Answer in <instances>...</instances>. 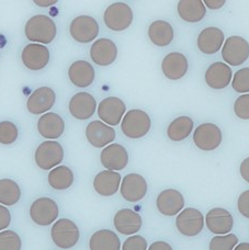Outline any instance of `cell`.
<instances>
[{
  "label": "cell",
  "mask_w": 249,
  "mask_h": 250,
  "mask_svg": "<svg viewBox=\"0 0 249 250\" xmlns=\"http://www.w3.org/2000/svg\"><path fill=\"white\" fill-rule=\"evenodd\" d=\"M56 24L50 17L37 15L26 22L24 32L25 37L31 42L48 44L56 37Z\"/></svg>",
  "instance_id": "cell-1"
},
{
  "label": "cell",
  "mask_w": 249,
  "mask_h": 250,
  "mask_svg": "<svg viewBox=\"0 0 249 250\" xmlns=\"http://www.w3.org/2000/svg\"><path fill=\"white\" fill-rule=\"evenodd\" d=\"M152 120L143 110L133 109L125 113L121 123V129L124 135L128 138H142L149 132Z\"/></svg>",
  "instance_id": "cell-2"
},
{
  "label": "cell",
  "mask_w": 249,
  "mask_h": 250,
  "mask_svg": "<svg viewBox=\"0 0 249 250\" xmlns=\"http://www.w3.org/2000/svg\"><path fill=\"white\" fill-rule=\"evenodd\" d=\"M53 243L62 249H70L79 242L81 233L78 226L68 218H61L56 221L51 230Z\"/></svg>",
  "instance_id": "cell-3"
},
{
  "label": "cell",
  "mask_w": 249,
  "mask_h": 250,
  "mask_svg": "<svg viewBox=\"0 0 249 250\" xmlns=\"http://www.w3.org/2000/svg\"><path fill=\"white\" fill-rule=\"evenodd\" d=\"M64 149L59 142L46 141L38 146L34 154L35 164L42 170H52L63 162Z\"/></svg>",
  "instance_id": "cell-4"
},
{
  "label": "cell",
  "mask_w": 249,
  "mask_h": 250,
  "mask_svg": "<svg viewBox=\"0 0 249 250\" xmlns=\"http://www.w3.org/2000/svg\"><path fill=\"white\" fill-rule=\"evenodd\" d=\"M104 21L110 30L121 32L132 24L133 11L128 4L124 2H115L110 4L105 9Z\"/></svg>",
  "instance_id": "cell-5"
},
{
  "label": "cell",
  "mask_w": 249,
  "mask_h": 250,
  "mask_svg": "<svg viewBox=\"0 0 249 250\" xmlns=\"http://www.w3.org/2000/svg\"><path fill=\"white\" fill-rule=\"evenodd\" d=\"M206 225V217L199 209L187 208L178 214L176 218V227L179 233L187 237L199 235Z\"/></svg>",
  "instance_id": "cell-6"
},
{
  "label": "cell",
  "mask_w": 249,
  "mask_h": 250,
  "mask_svg": "<svg viewBox=\"0 0 249 250\" xmlns=\"http://www.w3.org/2000/svg\"><path fill=\"white\" fill-rule=\"evenodd\" d=\"M59 205L50 198H39L30 207L31 220L40 226L53 224L59 217Z\"/></svg>",
  "instance_id": "cell-7"
},
{
  "label": "cell",
  "mask_w": 249,
  "mask_h": 250,
  "mask_svg": "<svg viewBox=\"0 0 249 250\" xmlns=\"http://www.w3.org/2000/svg\"><path fill=\"white\" fill-rule=\"evenodd\" d=\"M222 57L230 66H239L249 57V43L238 35L225 40L222 47Z\"/></svg>",
  "instance_id": "cell-8"
},
{
  "label": "cell",
  "mask_w": 249,
  "mask_h": 250,
  "mask_svg": "<svg viewBox=\"0 0 249 250\" xmlns=\"http://www.w3.org/2000/svg\"><path fill=\"white\" fill-rule=\"evenodd\" d=\"M223 134L216 124L203 123L195 128L193 133V142L195 146L201 150L212 151L221 145Z\"/></svg>",
  "instance_id": "cell-9"
},
{
  "label": "cell",
  "mask_w": 249,
  "mask_h": 250,
  "mask_svg": "<svg viewBox=\"0 0 249 250\" xmlns=\"http://www.w3.org/2000/svg\"><path fill=\"white\" fill-rule=\"evenodd\" d=\"M72 38L79 43H89L99 34V24L90 16H79L72 21L69 28Z\"/></svg>",
  "instance_id": "cell-10"
},
{
  "label": "cell",
  "mask_w": 249,
  "mask_h": 250,
  "mask_svg": "<svg viewBox=\"0 0 249 250\" xmlns=\"http://www.w3.org/2000/svg\"><path fill=\"white\" fill-rule=\"evenodd\" d=\"M147 190V182L139 173H128L123 178L120 186L122 198L127 202H139L145 198Z\"/></svg>",
  "instance_id": "cell-11"
},
{
  "label": "cell",
  "mask_w": 249,
  "mask_h": 250,
  "mask_svg": "<svg viewBox=\"0 0 249 250\" xmlns=\"http://www.w3.org/2000/svg\"><path fill=\"white\" fill-rule=\"evenodd\" d=\"M126 105L117 97H108L100 102L98 106V115L101 121L110 126H117L125 114Z\"/></svg>",
  "instance_id": "cell-12"
},
{
  "label": "cell",
  "mask_w": 249,
  "mask_h": 250,
  "mask_svg": "<svg viewBox=\"0 0 249 250\" xmlns=\"http://www.w3.org/2000/svg\"><path fill=\"white\" fill-rule=\"evenodd\" d=\"M206 224L208 229L214 235H228L234 227V218L228 209L214 208L208 212Z\"/></svg>",
  "instance_id": "cell-13"
},
{
  "label": "cell",
  "mask_w": 249,
  "mask_h": 250,
  "mask_svg": "<svg viewBox=\"0 0 249 250\" xmlns=\"http://www.w3.org/2000/svg\"><path fill=\"white\" fill-rule=\"evenodd\" d=\"M100 160L106 170L120 171L128 164L127 150L120 144L108 145L101 151Z\"/></svg>",
  "instance_id": "cell-14"
},
{
  "label": "cell",
  "mask_w": 249,
  "mask_h": 250,
  "mask_svg": "<svg viewBox=\"0 0 249 250\" xmlns=\"http://www.w3.org/2000/svg\"><path fill=\"white\" fill-rule=\"evenodd\" d=\"M56 95L50 87H41L34 90L26 101V109L34 115L43 114L53 108Z\"/></svg>",
  "instance_id": "cell-15"
},
{
  "label": "cell",
  "mask_w": 249,
  "mask_h": 250,
  "mask_svg": "<svg viewBox=\"0 0 249 250\" xmlns=\"http://www.w3.org/2000/svg\"><path fill=\"white\" fill-rule=\"evenodd\" d=\"M87 141L96 148L110 145L115 140V131L110 125L102 121H92L86 127Z\"/></svg>",
  "instance_id": "cell-16"
},
{
  "label": "cell",
  "mask_w": 249,
  "mask_h": 250,
  "mask_svg": "<svg viewBox=\"0 0 249 250\" xmlns=\"http://www.w3.org/2000/svg\"><path fill=\"white\" fill-rule=\"evenodd\" d=\"M21 59L28 69L41 70L50 62V51L42 44H28L22 51Z\"/></svg>",
  "instance_id": "cell-17"
},
{
  "label": "cell",
  "mask_w": 249,
  "mask_h": 250,
  "mask_svg": "<svg viewBox=\"0 0 249 250\" xmlns=\"http://www.w3.org/2000/svg\"><path fill=\"white\" fill-rule=\"evenodd\" d=\"M156 207L159 213L165 216L178 215L185 207V199L179 191L166 189L158 194Z\"/></svg>",
  "instance_id": "cell-18"
},
{
  "label": "cell",
  "mask_w": 249,
  "mask_h": 250,
  "mask_svg": "<svg viewBox=\"0 0 249 250\" xmlns=\"http://www.w3.org/2000/svg\"><path fill=\"white\" fill-rule=\"evenodd\" d=\"M115 229L122 235H134L142 229V217L139 213L131 208H122L117 212L113 218Z\"/></svg>",
  "instance_id": "cell-19"
},
{
  "label": "cell",
  "mask_w": 249,
  "mask_h": 250,
  "mask_svg": "<svg viewBox=\"0 0 249 250\" xmlns=\"http://www.w3.org/2000/svg\"><path fill=\"white\" fill-rule=\"evenodd\" d=\"M69 112L77 120H88L96 112L97 102L88 92H78L72 97L68 104Z\"/></svg>",
  "instance_id": "cell-20"
},
{
  "label": "cell",
  "mask_w": 249,
  "mask_h": 250,
  "mask_svg": "<svg viewBox=\"0 0 249 250\" xmlns=\"http://www.w3.org/2000/svg\"><path fill=\"white\" fill-rule=\"evenodd\" d=\"M233 73L230 67L222 62H213L206 71V83L210 88L221 90L228 86L232 82Z\"/></svg>",
  "instance_id": "cell-21"
},
{
  "label": "cell",
  "mask_w": 249,
  "mask_h": 250,
  "mask_svg": "<svg viewBox=\"0 0 249 250\" xmlns=\"http://www.w3.org/2000/svg\"><path fill=\"white\" fill-rule=\"evenodd\" d=\"M118 56V47L109 39H100L90 47V57L98 66H109L113 64Z\"/></svg>",
  "instance_id": "cell-22"
},
{
  "label": "cell",
  "mask_w": 249,
  "mask_h": 250,
  "mask_svg": "<svg viewBox=\"0 0 249 250\" xmlns=\"http://www.w3.org/2000/svg\"><path fill=\"white\" fill-rule=\"evenodd\" d=\"M223 31L215 26L203 29L198 37V47L204 54L212 55L219 52L224 44Z\"/></svg>",
  "instance_id": "cell-23"
},
{
  "label": "cell",
  "mask_w": 249,
  "mask_h": 250,
  "mask_svg": "<svg viewBox=\"0 0 249 250\" xmlns=\"http://www.w3.org/2000/svg\"><path fill=\"white\" fill-rule=\"evenodd\" d=\"M189 62L187 57L179 52L169 53L162 62V70L164 75L170 80H179L187 75Z\"/></svg>",
  "instance_id": "cell-24"
},
{
  "label": "cell",
  "mask_w": 249,
  "mask_h": 250,
  "mask_svg": "<svg viewBox=\"0 0 249 250\" xmlns=\"http://www.w3.org/2000/svg\"><path fill=\"white\" fill-rule=\"evenodd\" d=\"M65 122L57 113L48 112L43 114L38 121V131L41 136L47 140H56L63 135Z\"/></svg>",
  "instance_id": "cell-25"
},
{
  "label": "cell",
  "mask_w": 249,
  "mask_h": 250,
  "mask_svg": "<svg viewBox=\"0 0 249 250\" xmlns=\"http://www.w3.org/2000/svg\"><path fill=\"white\" fill-rule=\"evenodd\" d=\"M121 175L117 171L104 170L98 173L93 179V189L102 196H112L121 186Z\"/></svg>",
  "instance_id": "cell-26"
},
{
  "label": "cell",
  "mask_w": 249,
  "mask_h": 250,
  "mask_svg": "<svg viewBox=\"0 0 249 250\" xmlns=\"http://www.w3.org/2000/svg\"><path fill=\"white\" fill-rule=\"evenodd\" d=\"M95 69L86 61H77L69 66L68 77L74 86L87 88L95 80Z\"/></svg>",
  "instance_id": "cell-27"
},
{
  "label": "cell",
  "mask_w": 249,
  "mask_h": 250,
  "mask_svg": "<svg viewBox=\"0 0 249 250\" xmlns=\"http://www.w3.org/2000/svg\"><path fill=\"white\" fill-rule=\"evenodd\" d=\"M178 13L189 23L200 22L207 15V7L201 0H181L178 2Z\"/></svg>",
  "instance_id": "cell-28"
},
{
  "label": "cell",
  "mask_w": 249,
  "mask_h": 250,
  "mask_svg": "<svg viewBox=\"0 0 249 250\" xmlns=\"http://www.w3.org/2000/svg\"><path fill=\"white\" fill-rule=\"evenodd\" d=\"M90 250H121V240L110 229H100L93 233L89 240Z\"/></svg>",
  "instance_id": "cell-29"
},
{
  "label": "cell",
  "mask_w": 249,
  "mask_h": 250,
  "mask_svg": "<svg viewBox=\"0 0 249 250\" xmlns=\"http://www.w3.org/2000/svg\"><path fill=\"white\" fill-rule=\"evenodd\" d=\"M173 29L165 20L154 21L148 28V38L154 45L164 47L169 45L173 40Z\"/></svg>",
  "instance_id": "cell-30"
},
{
  "label": "cell",
  "mask_w": 249,
  "mask_h": 250,
  "mask_svg": "<svg viewBox=\"0 0 249 250\" xmlns=\"http://www.w3.org/2000/svg\"><path fill=\"white\" fill-rule=\"evenodd\" d=\"M48 185L54 190H67L74 182V173L67 166H57L48 173Z\"/></svg>",
  "instance_id": "cell-31"
},
{
  "label": "cell",
  "mask_w": 249,
  "mask_h": 250,
  "mask_svg": "<svg viewBox=\"0 0 249 250\" xmlns=\"http://www.w3.org/2000/svg\"><path fill=\"white\" fill-rule=\"evenodd\" d=\"M193 129V121L189 117H179L173 120L167 128V136L173 142L186 140Z\"/></svg>",
  "instance_id": "cell-32"
},
{
  "label": "cell",
  "mask_w": 249,
  "mask_h": 250,
  "mask_svg": "<svg viewBox=\"0 0 249 250\" xmlns=\"http://www.w3.org/2000/svg\"><path fill=\"white\" fill-rule=\"evenodd\" d=\"M20 198L21 189L16 181L11 179L0 180V204L12 207L19 202Z\"/></svg>",
  "instance_id": "cell-33"
},
{
  "label": "cell",
  "mask_w": 249,
  "mask_h": 250,
  "mask_svg": "<svg viewBox=\"0 0 249 250\" xmlns=\"http://www.w3.org/2000/svg\"><path fill=\"white\" fill-rule=\"evenodd\" d=\"M238 245V237L234 234L219 235L213 237L208 245V250H234Z\"/></svg>",
  "instance_id": "cell-34"
},
{
  "label": "cell",
  "mask_w": 249,
  "mask_h": 250,
  "mask_svg": "<svg viewBox=\"0 0 249 250\" xmlns=\"http://www.w3.org/2000/svg\"><path fill=\"white\" fill-rule=\"evenodd\" d=\"M21 238L16 231H0V250H21Z\"/></svg>",
  "instance_id": "cell-35"
},
{
  "label": "cell",
  "mask_w": 249,
  "mask_h": 250,
  "mask_svg": "<svg viewBox=\"0 0 249 250\" xmlns=\"http://www.w3.org/2000/svg\"><path fill=\"white\" fill-rule=\"evenodd\" d=\"M19 132L15 123L10 121L0 122V144L11 145L17 141Z\"/></svg>",
  "instance_id": "cell-36"
},
{
  "label": "cell",
  "mask_w": 249,
  "mask_h": 250,
  "mask_svg": "<svg viewBox=\"0 0 249 250\" xmlns=\"http://www.w3.org/2000/svg\"><path fill=\"white\" fill-rule=\"evenodd\" d=\"M232 86L238 93L249 92V67L239 69L235 73Z\"/></svg>",
  "instance_id": "cell-37"
},
{
  "label": "cell",
  "mask_w": 249,
  "mask_h": 250,
  "mask_svg": "<svg viewBox=\"0 0 249 250\" xmlns=\"http://www.w3.org/2000/svg\"><path fill=\"white\" fill-rule=\"evenodd\" d=\"M234 112L238 119L249 120V93L237 98L234 104Z\"/></svg>",
  "instance_id": "cell-38"
},
{
  "label": "cell",
  "mask_w": 249,
  "mask_h": 250,
  "mask_svg": "<svg viewBox=\"0 0 249 250\" xmlns=\"http://www.w3.org/2000/svg\"><path fill=\"white\" fill-rule=\"evenodd\" d=\"M122 250H147V240L140 235L131 236L124 242Z\"/></svg>",
  "instance_id": "cell-39"
},
{
  "label": "cell",
  "mask_w": 249,
  "mask_h": 250,
  "mask_svg": "<svg viewBox=\"0 0 249 250\" xmlns=\"http://www.w3.org/2000/svg\"><path fill=\"white\" fill-rule=\"evenodd\" d=\"M237 208L238 212L241 213L244 217L249 218V190L244 191L243 193L239 195L237 201Z\"/></svg>",
  "instance_id": "cell-40"
},
{
  "label": "cell",
  "mask_w": 249,
  "mask_h": 250,
  "mask_svg": "<svg viewBox=\"0 0 249 250\" xmlns=\"http://www.w3.org/2000/svg\"><path fill=\"white\" fill-rule=\"evenodd\" d=\"M11 223V214L6 207L0 204V231L8 229Z\"/></svg>",
  "instance_id": "cell-41"
},
{
  "label": "cell",
  "mask_w": 249,
  "mask_h": 250,
  "mask_svg": "<svg viewBox=\"0 0 249 250\" xmlns=\"http://www.w3.org/2000/svg\"><path fill=\"white\" fill-rule=\"evenodd\" d=\"M239 172H241L243 179L249 184V157L243 160L241 167H239Z\"/></svg>",
  "instance_id": "cell-42"
},
{
  "label": "cell",
  "mask_w": 249,
  "mask_h": 250,
  "mask_svg": "<svg viewBox=\"0 0 249 250\" xmlns=\"http://www.w3.org/2000/svg\"><path fill=\"white\" fill-rule=\"evenodd\" d=\"M204 2V6L212 9V10H217L224 6L226 3L225 0H206Z\"/></svg>",
  "instance_id": "cell-43"
},
{
  "label": "cell",
  "mask_w": 249,
  "mask_h": 250,
  "mask_svg": "<svg viewBox=\"0 0 249 250\" xmlns=\"http://www.w3.org/2000/svg\"><path fill=\"white\" fill-rule=\"evenodd\" d=\"M147 250H173V249L168 243L158 240V242H155L150 245Z\"/></svg>",
  "instance_id": "cell-44"
},
{
  "label": "cell",
  "mask_w": 249,
  "mask_h": 250,
  "mask_svg": "<svg viewBox=\"0 0 249 250\" xmlns=\"http://www.w3.org/2000/svg\"><path fill=\"white\" fill-rule=\"evenodd\" d=\"M35 4H38L39 7H50L53 4H56V0H48V1H43V0H34L33 1Z\"/></svg>",
  "instance_id": "cell-45"
},
{
  "label": "cell",
  "mask_w": 249,
  "mask_h": 250,
  "mask_svg": "<svg viewBox=\"0 0 249 250\" xmlns=\"http://www.w3.org/2000/svg\"><path fill=\"white\" fill-rule=\"evenodd\" d=\"M234 250H249V243H242L238 244Z\"/></svg>",
  "instance_id": "cell-46"
}]
</instances>
